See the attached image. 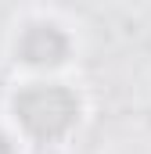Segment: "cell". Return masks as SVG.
<instances>
[{
  "label": "cell",
  "mask_w": 151,
  "mask_h": 154,
  "mask_svg": "<svg viewBox=\"0 0 151 154\" xmlns=\"http://www.w3.org/2000/svg\"><path fill=\"white\" fill-rule=\"evenodd\" d=\"M0 154H18V151H14V143H11V136H7V133H0Z\"/></svg>",
  "instance_id": "cell-3"
},
{
  "label": "cell",
  "mask_w": 151,
  "mask_h": 154,
  "mask_svg": "<svg viewBox=\"0 0 151 154\" xmlns=\"http://www.w3.org/2000/svg\"><path fill=\"white\" fill-rule=\"evenodd\" d=\"M11 108H14L18 125L40 143L61 140L79 122V97L61 82H29V86H22L14 93Z\"/></svg>",
  "instance_id": "cell-1"
},
{
  "label": "cell",
  "mask_w": 151,
  "mask_h": 154,
  "mask_svg": "<svg viewBox=\"0 0 151 154\" xmlns=\"http://www.w3.org/2000/svg\"><path fill=\"white\" fill-rule=\"evenodd\" d=\"M69 50H72V43L65 36V29L54 25V22L25 25L18 43H14V57L29 68H58V65H65Z\"/></svg>",
  "instance_id": "cell-2"
}]
</instances>
